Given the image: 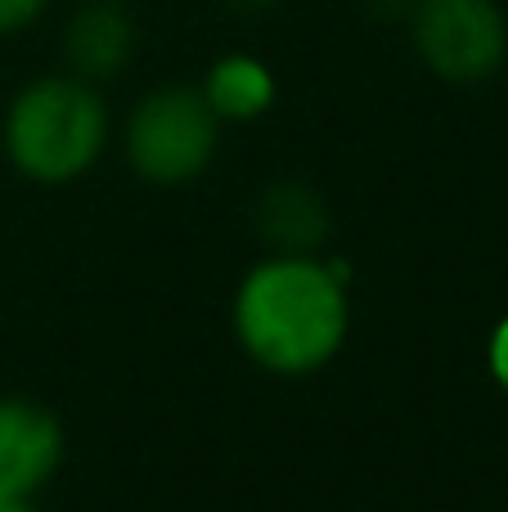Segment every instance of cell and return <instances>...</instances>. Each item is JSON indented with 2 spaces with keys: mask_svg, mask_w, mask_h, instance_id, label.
Segmentation results:
<instances>
[{
  "mask_svg": "<svg viewBox=\"0 0 508 512\" xmlns=\"http://www.w3.org/2000/svg\"><path fill=\"white\" fill-rule=\"evenodd\" d=\"M0 512H36V508H32V499H23V495H0Z\"/></svg>",
  "mask_w": 508,
  "mask_h": 512,
  "instance_id": "cell-11",
  "label": "cell"
},
{
  "mask_svg": "<svg viewBox=\"0 0 508 512\" xmlns=\"http://www.w3.org/2000/svg\"><path fill=\"white\" fill-rule=\"evenodd\" d=\"M221 140V117L203 99V90L162 86L135 104L126 122V158L135 176L153 185H185L203 176Z\"/></svg>",
  "mask_w": 508,
  "mask_h": 512,
  "instance_id": "cell-3",
  "label": "cell"
},
{
  "mask_svg": "<svg viewBox=\"0 0 508 512\" xmlns=\"http://www.w3.org/2000/svg\"><path fill=\"white\" fill-rule=\"evenodd\" d=\"M108 140V108L81 77H41L18 90L5 113V153L18 176L36 185H68L99 162Z\"/></svg>",
  "mask_w": 508,
  "mask_h": 512,
  "instance_id": "cell-2",
  "label": "cell"
},
{
  "mask_svg": "<svg viewBox=\"0 0 508 512\" xmlns=\"http://www.w3.org/2000/svg\"><path fill=\"white\" fill-rule=\"evenodd\" d=\"M63 459V427L45 405L0 400V495L32 499Z\"/></svg>",
  "mask_w": 508,
  "mask_h": 512,
  "instance_id": "cell-5",
  "label": "cell"
},
{
  "mask_svg": "<svg viewBox=\"0 0 508 512\" xmlns=\"http://www.w3.org/2000/svg\"><path fill=\"white\" fill-rule=\"evenodd\" d=\"M230 5H239V9H266V5H275V0H230Z\"/></svg>",
  "mask_w": 508,
  "mask_h": 512,
  "instance_id": "cell-12",
  "label": "cell"
},
{
  "mask_svg": "<svg viewBox=\"0 0 508 512\" xmlns=\"http://www.w3.org/2000/svg\"><path fill=\"white\" fill-rule=\"evenodd\" d=\"M486 360H491V378L508 391V319H500V328L491 333V355Z\"/></svg>",
  "mask_w": 508,
  "mask_h": 512,
  "instance_id": "cell-10",
  "label": "cell"
},
{
  "mask_svg": "<svg viewBox=\"0 0 508 512\" xmlns=\"http://www.w3.org/2000/svg\"><path fill=\"white\" fill-rule=\"evenodd\" d=\"M414 50L441 81H486L508 59V18L495 0H419Z\"/></svg>",
  "mask_w": 508,
  "mask_h": 512,
  "instance_id": "cell-4",
  "label": "cell"
},
{
  "mask_svg": "<svg viewBox=\"0 0 508 512\" xmlns=\"http://www.w3.org/2000/svg\"><path fill=\"white\" fill-rule=\"evenodd\" d=\"M203 99L221 122H252L275 104V77L266 63L248 59V54H230V59L212 63L203 81Z\"/></svg>",
  "mask_w": 508,
  "mask_h": 512,
  "instance_id": "cell-7",
  "label": "cell"
},
{
  "mask_svg": "<svg viewBox=\"0 0 508 512\" xmlns=\"http://www.w3.org/2000/svg\"><path fill=\"white\" fill-rule=\"evenodd\" d=\"M324 203L320 194H311L306 185H279L261 203V230L270 243H279L284 252H306L324 239Z\"/></svg>",
  "mask_w": 508,
  "mask_h": 512,
  "instance_id": "cell-8",
  "label": "cell"
},
{
  "mask_svg": "<svg viewBox=\"0 0 508 512\" xmlns=\"http://www.w3.org/2000/svg\"><path fill=\"white\" fill-rule=\"evenodd\" d=\"M135 50V27L126 18V9H117L113 0L86 5L63 32V54H68L72 77L81 81H104L131 63Z\"/></svg>",
  "mask_w": 508,
  "mask_h": 512,
  "instance_id": "cell-6",
  "label": "cell"
},
{
  "mask_svg": "<svg viewBox=\"0 0 508 512\" xmlns=\"http://www.w3.org/2000/svg\"><path fill=\"white\" fill-rule=\"evenodd\" d=\"M347 270L320 265L302 252L261 261L234 297V333L248 360L279 378L324 369L347 342Z\"/></svg>",
  "mask_w": 508,
  "mask_h": 512,
  "instance_id": "cell-1",
  "label": "cell"
},
{
  "mask_svg": "<svg viewBox=\"0 0 508 512\" xmlns=\"http://www.w3.org/2000/svg\"><path fill=\"white\" fill-rule=\"evenodd\" d=\"M45 5H50V0H0V36L23 32L27 23H36V18H41Z\"/></svg>",
  "mask_w": 508,
  "mask_h": 512,
  "instance_id": "cell-9",
  "label": "cell"
}]
</instances>
